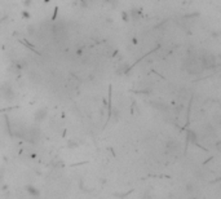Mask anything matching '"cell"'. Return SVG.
Returning <instances> with one entry per match:
<instances>
[{
	"mask_svg": "<svg viewBox=\"0 0 221 199\" xmlns=\"http://www.w3.org/2000/svg\"><path fill=\"white\" fill-rule=\"evenodd\" d=\"M201 64H202V66L209 69V67H213L216 65V61L212 55H203L202 60H201Z\"/></svg>",
	"mask_w": 221,
	"mask_h": 199,
	"instance_id": "obj_1",
	"label": "cell"
},
{
	"mask_svg": "<svg viewBox=\"0 0 221 199\" xmlns=\"http://www.w3.org/2000/svg\"><path fill=\"white\" fill-rule=\"evenodd\" d=\"M45 115H47V110L40 109V110H38L36 114H35V119H36V120H41V119L45 117Z\"/></svg>",
	"mask_w": 221,
	"mask_h": 199,
	"instance_id": "obj_2",
	"label": "cell"
},
{
	"mask_svg": "<svg viewBox=\"0 0 221 199\" xmlns=\"http://www.w3.org/2000/svg\"><path fill=\"white\" fill-rule=\"evenodd\" d=\"M31 195H39V193H38V190L35 189V187H33V186H27V189H26Z\"/></svg>",
	"mask_w": 221,
	"mask_h": 199,
	"instance_id": "obj_3",
	"label": "cell"
},
{
	"mask_svg": "<svg viewBox=\"0 0 221 199\" xmlns=\"http://www.w3.org/2000/svg\"><path fill=\"white\" fill-rule=\"evenodd\" d=\"M24 17H30V14H29V12H24Z\"/></svg>",
	"mask_w": 221,
	"mask_h": 199,
	"instance_id": "obj_4",
	"label": "cell"
}]
</instances>
